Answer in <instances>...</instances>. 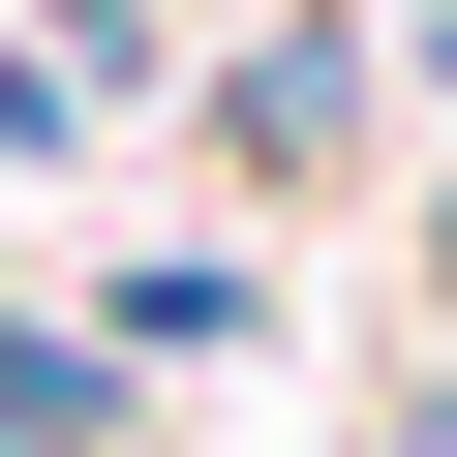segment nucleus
Listing matches in <instances>:
<instances>
[{
	"label": "nucleus",
	"instance_id": "nucleus-1",
	"mask_svg": "<svg viewBox=\"0 0 457 457\" xmlns=\"http://www.w3.org/2000/svg\"><path fill=\"white\" fill-rule=\"evenodd\" d=\"M213 122H245V183H305V153H366V31H245V92H213Z\"/></svg>",
	"mask_w": 457,
	"mask_h": 457
},
{
	"label": "nucleus",
	"instance_id": "nucleus-2",
	"mask_svg": "<svg viewBox=\"0 0 457 457\" xmlns=\"http://www.w3.org/2000/svg\"><path fill=\"white\" fill-rule=\"evenodd\" d=\"M366 31H396V62H427V92H457V0H366Z\"/></svg>",
	"mask_w": 457,
	"mask_h": 457
}]
</instances>
